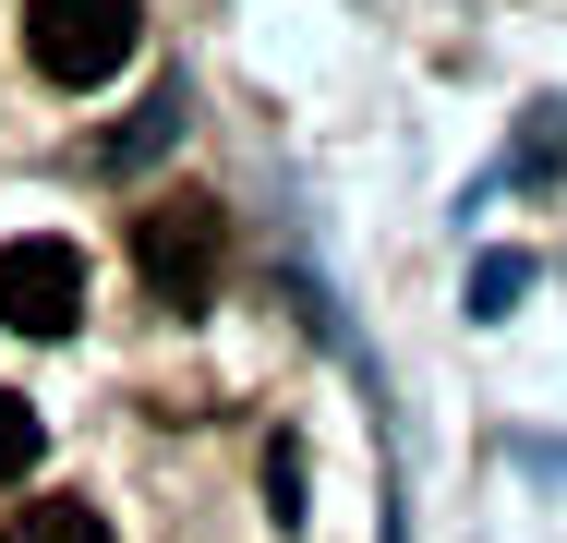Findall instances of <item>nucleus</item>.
Segmentation results:
<instances>
[{"instance_id":"f257e3e1","label":"nucleus","mask_w":567,"mask_h":543,"mask_svg":"<svg viewBox=\"0 0 567 543\" xmlns=\"http://www.w3.org/2000/svg\"><path fill=\"white\" fill-rule=\"evenodd\" d=\"M133 278L157 290V303H218V278H229V206L218 194H145L133 206Z\"/></svg>"},{"instance_id":"20e7f679","label":"nucleus","mask_w":567,"mask_h":543,"mask_svg":"<svg viewBox=\"0 0 567 543\" xmlns=\"http://www.w3.org/2000/svg\"><path fill=\"white\" fill-rule=\"evenodd\" d=\"M0 543H110V520H97L85 495H24V508L0 520Z\"/></svg>"},{"instance_id":"0eeeda50","label":"nucleus","mask_w":567,"mask_h":543,"mask_svg":"<svg viewBox=\"0 0 567 543\" xmlns=\"http://www.w3.org/2000/svg\"><path fill=\"white\" fill-rule=\"evenodd\" d=\"M519 278H532L519 254H483V266H471V315H507V290H519Z\"/></svg>"},{"instance_id":"423d86ee","label":"nucleus","mask_w":567,"mask_h":543,"mask_svg":"<svg viewBox=\"0 0 567 543\" xmlns=\"http://www.w3.org/2000/svg\"><path fill=\"white\" fill-rule=\"evenodd\" d=\"M37 447H49V434H37V411L0 387V483H24V471H37Z\"/></svg>"},{"instance_id":"39448f33","label":"nucleus","mask_w":567,"mask_h":543,"mask_svg":"<svg viewBox=\"0 0 567 543\" xmlns=\"http://www.w3.org/2000/svg\"><path fill=\"white\" fill-rule=\"evenodd\" d=\"M169 133H182V85H157V98L133 109V121H121L110 145H97V170H145V157H157Z\"/></svg>"},{"instance_id":"7ed1b4c3","label":"nucleus","mask_w":567,"mask_h":543,"mask_svg":"<svg viewBox=\"0 0 567 543\" xmlns=\"http://www.w3.org/2000/svg\"><path fill=\"white\" fill-rule=\"evenodd\" d=\"M0 326H12V338H73V326H85V254H73L61 229L0 242Z\"/></svg>"},{"instance_id":"f03ea898","label":"nucleus","mask_w":567,"mask_h":543,"mask_svg":"<svg viewBox=\"0 0 567 543\" xmlns=\"http://www.w3.org/2000/svg\"><path fill=\"white\" fill-rule=\"evenodd\" d=\"M133 37H145V0H24V61L49 73V85H110L121 61H133Z\"/></svg>"},{"instance_id":"6e6552de","label":"nucleus","mask_w":567,"mask_h":543,"mask_svg":"<svg viewBox=\"0 0 567 543\" xmlns=\"http://www.w3.org/2000/svg\"><path fill=\"white\" fill-rule=\"evenodd\" d=\"M266 508H278V520H302V459H290V447H266Z\"/></svg>"}]
</instances>
